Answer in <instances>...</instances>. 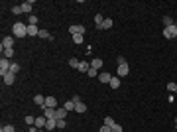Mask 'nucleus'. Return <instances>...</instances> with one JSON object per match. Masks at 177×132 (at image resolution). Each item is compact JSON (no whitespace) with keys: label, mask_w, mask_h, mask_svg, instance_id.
Here are the masks:
<instances>
[{"label":"nucleus","mask_w":177,"mask_h":132,"mask_svg":"<svg viewBox=\"0 0 177 132\" xmlns=\"http://www.w3.org/2000/svg\"><path fill=\"white\" fill-rule=\"evenodd\" d=\"M12 34H14V38H26L28 36V22H16L12 26Z\"/></svg>","instance_id":"obj_1"},{"label":"nucleus","mask_w":177,"mask_h":132,"mask_svg":"<svg viewBox=\"0 0 177 132\" xmlns=\"http://www.w3.org/2000/svg\"><path fill=\"white\" fill-rule=\"evenodd\" d=\"M163 38H167V40L177 38V24H173L169 28H163Z\"/></svg>","instance_id":"obj_2"},{"label":"nucleus","mask_w":177,"mask_h":132,"mask_svg":"<svg viewBox=\"0 0 177 132\" xmlns=\"http://www.w3.org/2000/svg\"><path fill=\"white\" fill-rule=\"evenodd\" d=\"M10 67H12V63H10V59H6V57H2L0 59V75H6L8 71H10Z\"/></svg>","instance_id":"obj_3"},{"label":"nucleus","mask_w":177,"mask_h":132,"mask_svg":"<svg viewBox=\"0 0 177 132\" xmlns=\"http://www.w3.org/2000/svg\"><path fill=\"white\" fill-rule=\"evenodd\" d=\"M69 34H71V36H83V34H85V26H81V24H75V26L69 28Z\"/></svg>","instance_id":"obj_4"},{"label":"nucleus","mask_w":177,"mask_h":132,"mask_svg":"<svg viewBox=\"0 0 177 132\" xmlns=\"http://www.w3.org/2000/svg\"><path fill=\"white\" fill-rule=\"evenodd\" d=\"M128 73H130V65H128V63L118 65V69H116V75H118V77H126Z\"/></svg>","instance_id":"obj_5"},{"label":"nucleus","mask_w":177,"mask_h":132,"mask_svg":"<svg viewBox=\"0 0 177 132\" xmlns=\"http://www.w3.org/2000/svg\"><path fill=\"white\" fill-rule=\"evenodd\" d=\"M2 49H10L14 47V36H6V38L2 40V45H0Z\"/></svg>","instance_id":"obj_6"},{"label":"nucleus","mask_w":177,"mask_h":132,"mask_svg":"<svg viewBox=\"0 0 177 132\" xmlns=\"http://www.w3.org/2000/svg\"><path fill=\"white\" fill-rule=\"evenodd\" d=\"M41 110H43V116L47 118H55V114H57V109H47V106H41Z\"/></svg>","instance_id":"obj_7"},{"label":"nucleus","mask_w":177,"mask_h":132,"mask_svg":"<svg viewBox=\"0 0 177 132\" xmlns=\"http://www.w3.org/2000/svg\"><path fill=\"white\" fill-rule=\"evenodd\" d=\"M43 106H47V109H59V106H57V99L55 97H45V105Z\"/></svg>","instance_id":"obj_8"},{"label":"nucleus","mask_w":177,"mask_h":132,"mask_svg":"<svg viewBox=\"0 0 177 132\" xmlns=\"http://www.w3.org/2000/svg\"><path fill=\"white\" fill-rule=\"evenodd\" d=\"M45 124H47L45 116H36V128H45Z\"/></svg>","instance_id":"obj_9"},{"label":"nucleus","mask_w":177,"mask_h":132,"mask_svg":"<svg viewBox=\"0 0 177 132\" xmlns=\"http://www.w3.org/2000/svg\"><path fill=\"white\" fill-rule=\"evenodd\" d=\"M20 6H22V10L26 12V14H29V16H32V8H33V2H32V0H28V2L20 4Z\"/></svg>","instance_id":"obj_10"},{"label":"nucleus","mask_w":177,"mask_h":132,"mask_svg":"<svg viewBox=\"0 0 177 132\" xmlns=\"http://www.w3.org/2000/svg\"><path fill=\"white\" fill-rule=\"evenodd\" d=\"M110 79H112V75H110V73H106V71H102L99 75V81H100V83H110Z\"/></svg>","instance_id":"obj_11"},{"label":"nucleus","mask_w":177,"mask_h":132,"mask_svg":"<svg viewBox=\"0 0 177 132\" xmlns=\"http://www.w3.org/2000/svg\"><path fill=\"white\" fill-rule=\"evenodd\" d=\"M2 79H4V83H6V85H12V83H14V79H16V75H14L12 71H8L6 75L2 77Z\"/></svg>","instance_id":"obj_12"},{"label":"nucleus","mask_w":177,"mask_h":132,"mask_svg":"<svg viewBox=\"0 0 177 132\" xmlns=\"http://www.w3.org/2000/svg\"><path fill=\"white\" fill-rule=\"evenodd\" d=\"M79 71H81V73H87L88 71V69H91V63H88V61H79Z\"/></svg>","instance_id":"obj_13"},{"label":"nucleus","mask_w":177,"mask_h":132,"mask_svg":"<svg viewBox=\"0 0 177 132\" xmlns=\"http://www.w3.org/2000/svg\"><path fill=\"white\" fill-rule=\"evenodd\" d=\"M57 128V118H49L47 124H45V130H55Z\"/></svg>","instance_id":"obj_14"},{"label":"nucleus","mask_w":177,"mask_h":132,"mask_svg":"<svg viewBox=\"0 0 177 132\" xmlns=\"http://www.w3.org/2000/svg\"><path fill=\"white\" fill-rule=\"evenodd\" d=\"M75 110H77V113H81V114L87 113V105H85L83 101H81V102H75Z\"/></svg>","instance_id":"obj_15"},{"label":"nucleus","mask_w":177,"mask_h":132,"mask_svg":"<svg viewBox=\"0 0 177 132\" xmlns=\"http://www.w3.org/2000/svg\"><path fill=\"white\" fill-rule=\"evenodd\" d=\"M91 67L92 69H100L102 67V59H100V57H95V59L91 61Z\"/></svg>","instance_id":"obj_16"},{"label":"nucleus","mask_w":177,"mask_h":132,"mask_svg":"<svg viewBox=\"0 0 177 132\" xmlns=\"http://www.w3.org/2000/svg\"><path fill=\"white\" fill-rule=\"evenodd\" d=\"M33 102H36L37 106H43L45 105V97L43 95H36V97H33Z\"/></svg>","instance_id":"obj_17"},{"label":"nucleus","mask_w":177,"mask_h":132,"mask_svg":"<svg viewBox=\"0 0 177 132\" xmlns=\"http://www.w3.org/2000/svg\"><path fill=\"white\" fill-rule=\"evenodd\" d=\"M108 85H110L112 89H118V87H120V77H118V75H114V77L110 79V83H108Z\"/></svg>","instance_id":"obj_18"},{"label":"nucleus","mask_w":177,"mask_h":132,"mask_svg":"<svg viewBox=\"0 0 177 132\" xmlns=\"http://www.w3.org/2000/svg\"><path fill=\"white\" fill-rule=\"evenodd\" d=\"M161 22H163V26H165V28H169V26H173V18H171V16H163V18H161Z\"/></svg>","instance_id":"obj_19"},{"label":"nucleus","mask_w":177,"mask_h":132,"mask_svg":"<svg viewBox=\"0 0 177 132\" xmlns=\"http://www.w3.org/2000/svg\"><path fill=\"white\" fill-rule=\"evenodd\" d=\"M37 38H41V40H53V38H51V34H49L47 30H40V34H37Z\"/></svg>","instance_id":"obj_20"},{"label":"nucleus","mask_w":177,"mask_h":132,"mask_svg":"<svg viewBox=\"0 0 177 132\" xmlns=\"http://www.w3.org/2000/svg\"><path fill=\"white\" fill-rule=\"evenodd\" d=\"M40 34V30H37V26H28V36L29 38H33V36Z\"/></svg>","instance_id":"obj_21"},{"label":"nucleus","mask_w":177,"mask_h":132,"mask_svg":"<svg viewBox=\"0 0 177 132\" xmlns=\"http://www.w3.org/2000/svg\"><path fill=\"white\" fill-rule=\"evenodd\" d=\"M112 28V20L110 18H104V22H102V26H100V30H110Z\"/></svg>","instance_id":"obj_22"},{"label":"nucleus","mask_w":177,"mask_h":132,"mask_svg":"<svg viewBox=\"0 0 177 132\" xmlns=\"http://www.w3.org/2000/svg\"><path fill=\"white\" fill-rule=\"evenodd\" d=\"M2 53H4V57H6V59H12V57H14V47H10V49H2Z\"/></svg>","instance_id":"obj_23"},{"label":"nucleus","mask_w":177,"mask_h":132,"mask_svg":"<svg viewBox=\"0 0 177 132\" xmlns=\"http://www.w3.org/2000/svg\"><path fill=\"white\" fill-rule=\"evenodd\" d=\"M102 22H104V18H102L100 14H96V16H95V26L99 28V30H100V26H102Z\"/></svg>","instance_id":"obj_24"},{"label":"nucleus","mask_w":177,"mask_h":132,"mask_svg":"<svg viewBox=\"0 0 177 132\" xmlns=\"http://www.w3.org/2000/svg\"><path fill=\"white\" fill-rule=\"evenodd\" d=\"M55 118H67V110L63 109V106H61V109H57V114H55Z\"/></svg>","instance_id":"obj_25"},{"label":"nucleus","mask_w":177,"mask_h":132,"mask_svg":"<svg viewBox=\"0 0 177 132\" xmlns=\"http://www.w3.org/2000/svg\"><path fill=\"white\" fill-rule=\"evenodd\" d=\"M63 109H65L67 113H69V110H75V102H73V101H67L65 105H63Z\"/></svg>","instance_id":"obj_26"},{"label":"nucleus","mask_w":177,"mask_h":132,"mask_svg":"<svg viewBox=\"0 0 177 132\" xmlns=\"http://www.w3.org/2000/svg\"><path fill=\"white\" fill-rule=\"evenodd\" d=\"M28 26H37V16H29V18H28Z\"/></svg>","instance_id":"obj_27"},{"label":"nucleus","mask_w":177,"mask_h":132,"mask_svg":"<svg viewBox=\"0 0 177 132\" xmlns=\"http://www.w3.org/2000/svg\"><path fill=\"white\" fill-rule=\"evenodd\" d=\"M69 67H75V69L79 67V59H77V57H71V59H69Z\"/></svg>","instance_id":"obj_28"},{"label":"nucleus","mask_w":177,"mask_h":132,"mask_svg":"<svg viewBox=\"0 0 177 132\" xmlns=\"http://www.w3.org/2000/svg\"><path fill=\"white\" fill-rule=\"evenodd\" d=\"M104 124H106V126H110V128H112V126H114L116 122L112 120V116H104Z\"/></svg>","instance_id":"obj_29"},{"label":"nucleus","mask_w":177,"mask_h":132,"mask_svg":"<svg viewBox=\"0 0 177 132\" xmlns=\"http://www.w3.org/2000/svg\"><path fill=\"white\" fill-rule=\"evenodd\" d=\"M167 91H169V93H175V91H177V83H167Z\"/></svg>","instance_id":"obj_30"},{"label":"nucleus","mask_w":177,"mask_h":132,"mask_svg":"<svg viewBox=\"0 0 177 132\" xmlns=\"http://www.w3.org/2000/svg\"><path fill=\"white\" fill-rule=\"evenodd\" d=\"M0 132H16V130H14V126H12V124H6V126H2V130H0Z\"/></svg>","instance_id":"obj_31"},{"label":"nucleus","mask_w":177,"mask_h":132,"mask_svg":"<svg viewBox=\"0 0 177 132\" xmlns=\"http://www.w3.org/2000/svg\"><path fill=\"white\" fill-rule=\"evenodd\" d=\"M22 6H12V14H22Z\"/></svg>","instance_id":"obj_32"},{"label":"nucleus","mask_w":177,"mask_h":132,"mask_svg":"<svg viewBox=\"0 0 177 132\" xmlns=\"http://www.w3.org/2000/svg\"><path fill=\"white\" fill-rule=\"evenodd\" d=\"M65 118H57V128H65Z\"/></svg>","instance_id":"obj_33"},{"label":"nucleus","mask_w":177,"mask_h":132,"mask_svg":"<svg viewBox=\"0 0 177 132\" xmlns=\"http://www.w3.org/2000/svg\"><path fill=\"white\" fill-rule=\"evenodd\" d=\"M87 75H88V77H96V75H99V71L91 67V69H88V71H87Z\"/></svg>","instance_id":"obj_34"},{"label":"nucleus","mask_w":177,"mask_h":132,"mask_svg":"<svg viewBox=\"0 0 177 132\" xmlns=\"http://www.w3.org/2000/svg\"><path fill=\"white\" fill-rule=\"evenodd\" d=\"M26 122L29 126H36V118H33V116H26Z\"/></svg>","instance_id":"obj_35"},{"label":"nucleus","mask_w":177,"mask_h":132,"mask_svg":"<svg viewBox=\"0 0 177 132\" xmlns=\"http://www.w3.org/2000/svg\"><path fill=\"white\" fill-rule=\"evenodd\" d=\"M10 71H12V73H14V75H16V73H18V71H20V65H16V63H12V67H10Z\"/></svg>","instance_id":"obj_36"},{"label":"nucleus","mask_w":177,"mask_h":132,"mask_svg":"<svg viewBox=\"0 0 177 132\" xmlns=\"http://www.w3.org/2000/svg\"><path fill=\"white\" fill-rule=\"evenodd\" d=\"M99 132H112V128H110V126H106V124H102V126H100V130Z\"/></svg>","instance_id":"obj_37"},{"label":"nucleus","mask_w":177,"mask_h":132,"mask_svg":"<svg viewBox=\"0 0 177 132\" xmlns=\"http://www.w3.org/2000/svg\"><path fill=\"white\" fill-rule=\"evenodd\" d=\"M73 42L75 43H83V36H73Z\"/></svg>","instance_id":"obj_38"},{"label":"nucleus","mask_w":177,"mask_h":132,"mask_svg":"<svg viewBox=\"0 0 177 132\" xmlns=\"http://www.w3.org/2000/svg\"><path fill=\"white\" fill-rule=\"evenodd\" d=\"M122 63H128V61H126L124 55H118V65H122Z\"/></svg>","instance_id":"obj_39"},{"label":"nucleus","mask_w":177,"mask_h":132,"mask_svg":"<svg viewBox=\"0 0 177 132\" xmlns=\"http://www.w3.org/2000/svg\"><path fill=\"white\" fill-rule=\"evenodd\" d=\"M112 132H124V130H122L120 124H114V126H112Z\"/></svg>","instance_id":"obj_40"},{"label":"nucleus","mask_w":177,"mask_h":132,"mask_svg":"<svg viewBox=\"0 0 177 132\" xmlns=\"http://www.w3.org/2000/svg\"><path fill=\"white\" fill-rule=\"evenodd\" d=\"M71 101H73V102H81V97H79V95H75V97L71 99Z\"/></svg>","instance_id":"obj_41"},{"label":"nucleus","mask_w":177,"mask_h":132,"mask_svg":"<svg viewBox=\"0 0 177 132\" xmlns=\"http://www.w3.org/2000/svg\"><path fill=\"white\" fill-rule=\"evenodd\" d=\"M37 132H45V128H37Z\"/></svg>","instance_id":"obj_42"},{"label":"nucleus","mask_w":177,"mask_h":132,"mask_svg":"<svg viewBox=\"0 0 177 132\" xmlns=\"http://www.w3.org/2000/svg\"><path fill=\"white\" fill-rule=\"evenodd\" d=\"M175 120H177V118H175Z\"/></svg>","instance_id":"obj_43"},{"label":"nucleus","mask_w":177,"mask_h":132,"mask_svg":"<svg viewBox=\"0 0 177 132\" xmlns=\"http://www.w3.org/2000/svg\"><path fill=\"white\" fill-rule=\"evenodd\" d=\"M175 40H177V38H175Z\"/></svg>","instance_id":"obj_44"}]
</instances>
